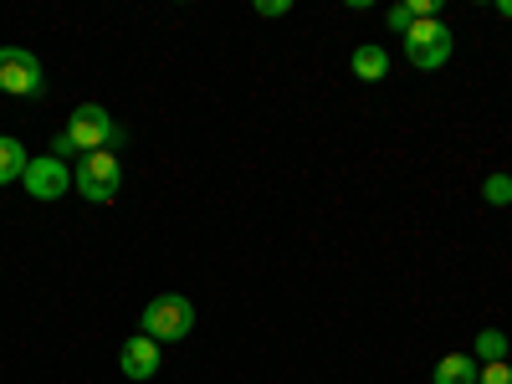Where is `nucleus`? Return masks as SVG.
<instances>
[{"mask_svg":"<svg viewBox=\"0 0 512 384\" xmlns=\"http://www.w3.org/2000/svg\"><path fill=\"white\" fill-rule=\"evenodd\" d=\"M139 328L154 338V344H180V338H190V328H195V303L180 297V292H159V297H149Z\"/></svg>","mask_w":512,"mask_h":384,"instance_id":"f257e3e1","label":"nucleus"},{"mask_svg":"<svg viewBox=\"0 0 512 384\" xmlns=\"http://www.w3.org/2000/svg\"><path fill=\"white\" fill-rule=\"evenodd\" d=\"M72 185H77V195L88 200V205H108V200L118 195V185H123V164H118V154H113V149L82 154L77 169H72Z\"/></svg>","mask_w":512,"mask_h":384,"instance_id":"f03ea898","label":"nucleus"},{"mask_svg":"<svg viewBox=\"0 0 512 384\" xmlns=\"http://www.w3.org/2000/svg\"><path fill=\"white\" fill-rule=\"evenodd\" d=\"M451 47H456V36H451V26L446 21H415L410 31H405V57H410V67H420V72H436V67H446L451 62Z\"/></svg>","mask_w":512,"mask_h":384,"instance_id":"7ed1b4c3","label":"nucleus"},{"mask_svg":"<svg viewBox=\"0 0 512 384\" xmlns=\"http://www.w3.org/2000/svg\"><path fill=\"white\" fill-rule=\"evenodd\" d=\"M41 88H47V72H41L36 52H26V47H0V93L36 98Z\"/></svg>","mask_w":512,"mask_h":384,"instance_id":"20e7f679","label":"nucleus"},{"mask_svg":"<svg viewBox=\"0 0 512 384\" xmlns=\"http://www.w3.org/2000/svg\"><path fill=\"white\" fill-rule=\"evenodd\" d=\"M67 134H72V144H77L82 154H98V149L123 144L118 123H113V118H108V108H98V103H82V108L67 118Z\"/></svg>","mask_w":512,"mask_h":384,"instance_id":"39448f33","label":"nucleus"},{"mask_svg":"<svg viewBox=\"0 0 512 384\" xmlns=\"http://www.w3.org/2000/svg\"><path fill=\"white\" fill-rule=\"evenodd\" d=\"M21 185H26V195L31 200H62L67 190H72V169L62 164V159H31L26 164V175H21Z\"/></svg>","mask_w":512,"mask_h":384,"instance_id":"423d86ee","label":"nucleus"},{"mask_svg":"<svg viewBox=\"0 0 512 384\" xmlns=\"http://www.w3.org/2000/svg\"><path fill=\"white\" fill-rule=\"evenodd\" d=\"M118 364H123V374H128V379H139V384H144V379H154V374H159V344H154L149 333H134V338L123 344Z\"/></svg>","mask_w":512,"mask_h":384,"instance_id":"0eeeda50","label":"nucleus"},{"mask_svg":"<svg viewBox=\"0 0 512 384\" xmlns=\"http://www.w3.org/2000/svg\"><path fill=\"white\" fill-rule=\"evenodd\" d=\"M384 72H390V52H384V47H374V41L354 47V77L359 82H379Z\"/></svg>","mask_w":512,"mask_h":384,"instance_id":"6e6552de","label":"nucleus"},{"mask_svg":"<svg viewBox=\"0 0 512 384\" xmlns=\"http://www.w3.org/2000/svg\"><path fill=\"white\" fill-rule=\"evenodd\" d=\"M477 374H482V364L472 354H446L436 364V384H477Z\"/></svg>","mask_w":512,"mask_h":384,"instance_id":"1a4fd4ad","label":"nucleus"},{"mask_svg":"<svg viewBox=\"0 0 512 384\" xmlns=\"http://www.w3.org/2000/svg\"><path fill=\"white\" fill-rule=\"evenodd\" d=\"M26 164H31V154L21 149V139H6V134H0V185L21 180V175H26Z\"/></svg>","mask_w":512,"mask_h":384,"instance_id":"9d476101","label":"nucleus"},{"mask_svg":"<svg viewBox=\"0 0 512 384\" xmlns=\"http://www.w3.org/2000/svg\"><path fill=\"white\" fill-rule=\"evenodd\" d=\"M477 364H502L507 359V333H497V328H482L477 333V354H472Z\"/></svg>","mask_w":512,"mask_h":384,"instance_id":"9b49d317","label":"nucleus"},{"mask_svg":"<svg viewBox=\"0 0 512 384\" xmlns=\"http://www.w3.org/2000/svg\"><path fill=\"white\" fill-rule=\"evenodd\" d=\"M482 195H487L492 205H512V175H492V180L482 185Z\"/></svg>","mask_w":512,"mask_h":384,"instance_id":"f8f14e48","label":"nucleus"},{"mask_svg":"<svg viewBox=\"0 0 512 384\" xmlns=\"http://www.w3.org/2000/svg\"><path fill=\"white\" fill-rule=\"evenodd\" d=\"M477 384H512V364H507V359H502V364H482Z\"/></svg>","mask_w":512,"mask_h":384,"instance_id":"ddd939ff","label":"nucleus"},{"mask_svg":"<svg viewBox=\"0 0 512 384\" xmlns=\"http://www.w3.org/2000/svg\"><path fill=\"white\" fill-rule=\"evenodd\" d=\"M52 159H62V164H67V159H82V149L72 144V134H67V128H62V134L52 139Z\"/></svg>","mask_w":512,"mask_h":384,"instance_id":"4468645a","label":"nucleus"},{"mask_svg":"<svg viewBox=\"0 0 512 384\" xmlns=\"http://www.w3.org/2000/svg\"><path fill=\"white\" fill-rule=\"evenodd\" d=\"M292 6L287 0H256V16H267V21H277V16H287Z\"/></svg>","mask_w":512,"mask_h":384,"instance_id":"2eb2a0df","label":"nucleus"},{"mask_svg":"<svg viewBox=\"0 0 512 384\" xmlns=\"http://www.w3.org/2000/svg\"><path fill=\"white\" fill-rule=\"evenodd\" d=\"M410 26H415V16H410V6H395V11H390V31H400V36H405Z\"/></svg>","mask_w":512,"mask_h":384,"instance_id":"dca6fc26","label":"nucleus"},{"mask_svg":"<svg viewBox=\"0 0 512 384\" xmlns=\"http://www.w3.org/2000/svg\"><path fill=\"white\" fill-rule=\"evenodd\" d=\"M497 16H507V21H512V0H497Z\"/></svg>","mask_w":512,"mask_h":384,"instance_id":"f3484780","label":"nucleus"}]
</instances>
